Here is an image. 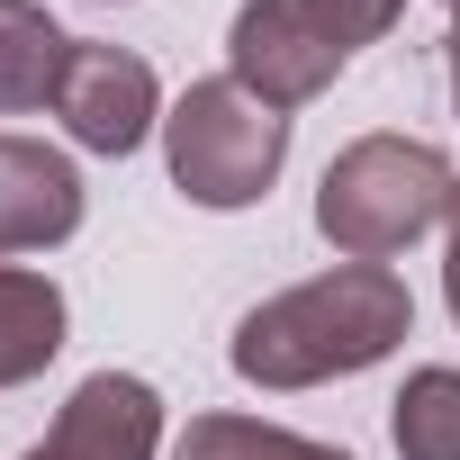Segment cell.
Masks as SVG:
<instances>
[{
    "label": "cell",
    "instance_id": "8fae6325",
    "mask_svg": "<svg viewBox=\"0 0 460 460\" xmlns=\"http://www.w3.org/2000/svg\"><path fill=\"white\" fill-rule=\"evenodd\" d=\"M172 460H352V451L307 442V433L262 424V415H190V433L172 442Z\"/></svg>",
    "mask_w": 460,
    "mask_h": 460
},
{
    "label": "cell",
    "instance_id": "3957f363",
    "mask_svg": "<svg viewBox=\"0 0 460 460\" xmlns=\"http://www.w3.org/2000/svg\"><path fill=\"white\" fill-rule=\"evenodd\" d=\"M280 163H289V118L262 109L235 73H208V82H190L163 109V172L208 217L262 208L271 181H280Z\"/></svg>",
    "mask_w": 460,
    "mask_h": 460
},
{
    "label": "cell",
    "instance_id": "7c38bea8",
    "mask_svg": "<svg viewBox=\"0 0 460 460\" xmlns=\"http://www.w3.org/2000/svg\"><path fill=\"white\" fill-rule=\"evenodd\" d=\"M298 10H307L343 55H361V46H379V37L406 19V0H298Z\"/></svg>",
    "mask_w": 460,
    "mask_h": 460
},
{
    "label": "cell",
    "instance_id": "52a82bcc",
    "mask_svg": "<svg viewBox=\"0 0 460 460\" xmlns=\"http://www.w3.org/2000/svg\"><path fill=\"white\" fill-rule=\"evenodd\" d=\"M82 208H91V190H82L73 154H55L37 136H0V262L73 244Z\"/></svg>",
    "mask_w": 460,
    "mask_h": 460
},
{
    "label": "cell",
    "instance_id": "e0dca14e",
    "mask_svg": "<svg viewBox=\"0 0 460 460\" xmlns=\"http://www.w3.org/2000/svg\"><path fill=\"white\" fill-rule=\"evenodd\" d=\"M442 10H451V19H460V0H442Z\"/></svg>",
    "mask_w": 460,
    "mask_h": 460
},
{
    "label": "cell",
    "instance_id": "2e32d148",
    "mask_svg": "<svg viewBox=\"0 0 460 460\" xmlns=\"http://www.w3.org/2000/svg\"><path fill=\"white\" fill-rule=\"evenodd\" d=\"M91 10H118V0H91Z\"/></svg>",
    "mask_w": 460,
    "mask_h": 460
},
{
    "label": "cell",
    "instance_id": "4fadbf2b",
    "mask_svg": "<svg viewBox=\"0 0 460 460\" xmlns=\"http://www.w3.org/2000/svg\"><path fill=\"white\" fill-rule=\"evenodd\" d=\"M442 235H451V262L442 271H460V181H451V208H442Z\"/></svg>",
    "mask_w": 460,
    "mask_h": 460
},
{
    "label": "cell",
    "instance_id": "8992f818",
    "mask_svg": "<svg viewBox=\"0 0 460 460\" xmlns=\"http://www.w3.org/2000/svg\"><path fill=\"white\" fill-rule=\"evenodd\" d=\"M19 460H163V397L136 370H91L64 415L46 424V442H28Z\"/></svg>",
    "mask_w": 460,
    "mask_h": 460
},
{
    "label": "cell",
    "instance_id": "5bb4252c",
    "mask_svg": "<svg viewBox=\"0 0 460 460\" xmlns=\"http://www.w3.org/2000/svg\"><path fill=\"white\" fill-rule=\"evenodd\" d=\"M442 64H451V109H460V19H451V37H442Z\"/></svg>",
    "mask_w": 460,
    "mask_h": 460
},
{
    "label": "cell",
    "instance_id": "5b68a950",
    "mask_svg": "<svg viewBox=\"0 0 460 460\" xmlns=\"http://www.w3.org/2000/svg\"><path fill=\"white\" fill-rule=\"evenodd\" d=\"M343 64L352 55L298 10V0H244L235 28H226V73H235L262 109H280V118L307 109V100H325Z\"/></svg>",
    "mask_w": 460,
    "mask_h": 460
},
{
    "label": "cell",
    "instance_id": "6da1fadb",
    "mask_svg": "<svg viewBox=\"0 0 460 460\" xmlns=\"http://www.w3.org/2000/svg\"><path fill=\"white\" fill-rule=\"evenodd\" d=\"M415 334V298L388 262H334L262 307H244L235 343H226V361H235L244 388H325V379H361L379 370L397 343Z\"/></svg>",
    "mask_w": 460,
    "mask_h": 460
},
{
    "label": "cell",
    "instance_id": "ba28073f",
    "mask_svg": "<svg viewBox=\"0 0 460 460\" xmlns=\"http://www.w3.org/2000/svg\"><path fill=\"white\" fill-rule=\"evenodd\" d=\"M73 334V307L46 271L28 262H0V388H28Z\"/></svg>",
    "mask_w": 460,
    "mask_h": 460
},
{
    "label": "cell",
    "instance_id": "277c9868",
    "mask_svg": "<svg viewBox=\"0 0 460 460\" xmlns=\"http://www.w3.org/2000/svg\"><path fill=\"white\" fill-rule=\"evenodd\" d=\"M55 118L82 154H109L127 163L145 136H163V82L136 46H100V37H73V64H64V91H55Z\"/></svg>",
    "mask_w": 460,
    "mask_h": 460
},
{
    "label": "cell",
    "instance_id": "30bf717a",
    "mask_svg": "<svg viewBox=\"0 0 460 460\" xmlns=\"http://www.w3.org/2000/svg\"><path fill=\"white\" fill-rule=\"evenodd\" d=\"M388 442L397 460H460V370L451 361L406 370V388L388 397Z\"/></svg>",
    "mask_w": 460,
    "mask_h": 460
},
{
    "label": "cell",
    "instance_id": "9c48e42d",
    "mask_svg": "<svg viewBox=\"0 0 460 460\" xmlns=\"http://www.w3.org/2000/svg\"><path fill=\"white\" fill-rule=\"evenodd\" d=\"M64 64H73V37L37 10V0H0V118L55 109Z\"/></svg>",
    "mask_w": 460,
    "mask_h": 460
},
{
    "label": "cell",
    "instance_id": "7a4b0ae2",
    "mask_svg": "<svg viewBox=\"0 0 460 460\" xmlns=\"http://www.w3.org/2000/svg\"><path fill=\"white\" fill-rule=\"evenodd\" d=\"M451 163L424 136H352L316 181V235L343 262H397L451 208Z\"/></svg>",
    "mask_w": 460,
    "mask_h": 460
},
{
    "label": "cell",
    "instance_id": "9a60e30c",
    "mask_svg": "<svg viewBox=\"0 0 460 460\" xmlns=\"http://www.w3.org/2000/svg\"><path fill=\"white\" fill-rule=\"evenodd\" d=\"M442 307H451V325H460V271H442Z\"/></svg>",
    "mask_w": 460,
    "mask_h": 460
}]
</instances>
